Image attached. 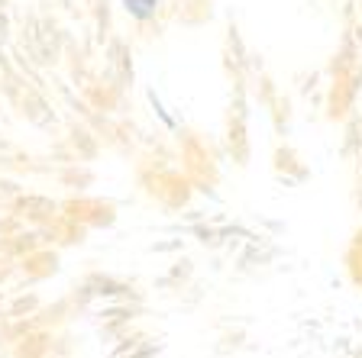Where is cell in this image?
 Returning <instances> with one entry per match:
<instances>
[{
  "label": "cell",
  "instance_id": "cell-1",
  "mask_svg": "<svg viewBox=\"0 0 362 358\" xmlns=\"http://www.w3.org/2000/svg\"><path fill=\"white\" fill-rule=\"evenodd\" d=\"M120 4L136 23H149L162 10V0H120Z\"/></svg>",
  "mask_w": 362,
  "mask_h": 358
}]
</instances>
